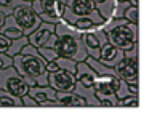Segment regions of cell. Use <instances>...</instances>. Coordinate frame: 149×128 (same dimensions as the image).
Here are the masks:
<instances>
[{"instance_id":"obj_1","label":"cell","mask_w":149,"mask_h":128,"mask_svg":"<svg viewBox=\"0 0 149 128\" xmlns=\"http://www.w3.org/2000/svg\"><path fill=\"white\" fill-rule=\"evenodd\" d=\"M45 47L55 48L58 56L71 58L74 61H85L87 58V51L84 50L80 40V32L72 29L63 18L55 24V32L50 35Z\"/></svg>"},{"instance_id":"obj_2","label":"cell","mask_w":149,"mask_h":128,"mask_svg":"<svg viewBox=\"0 0 149 128\" xmlns=\"http://www.w3.org/2000/svg\"><path fill=\"white\" fill-rule=\"evenodd\" d=\"M101 27L106 32L107 42L122 51H127L139 43V26L132 24L123 18L107 19L101 24Z\"/></svg>"},{"instance_id":"obj_3","label":"cell","mask_w":149,"mask_h":128,"mask_svg":"<svg viewBox=\"0 0 149 128\" xmlns=\"http://www.w3.org/2000/svg\"><path fill=\"white\" fill-rule=\"evenodd\" d=\"M45 59L40 54H23L18 53L13 56V67L24 79L29 86L48 85V72L45 69Z\"/></svg>"},{"instance_id":"obj_4","label":"cell","mask_w":149,"mask_h":128,"mask_svg":"<svg viewBox=\"0 0 149 128\" xmlns=\"http://www.w3.org/2000/svg\"><path fill=\"white\" fill-rule=\"evenodd\" d=\"M114 72L127 83H139V43L123 51V58L114 66Z\"/></svg>"},{"instance_id":"obj_5","label":"cell","mask_w":149,"mask_h":128,"mask_svg":"<svg viewBox=\"0 0 149 128\" xmlns=\"http://www.w3.org/2000/svg\"><path fill=\"white\" fill-rule=\"evenodd\" d=\"M116 74H111V75H98L95 80L93 91L101 107H117L119 99L116 96Z\"/></svg>"},{"instance_id":"obj_6","label":"cell","mask_w":149,"mask_h":128,"mask_svg":"<svg viewBox=\"0 0 149 128\" xmlns=\"http://www.w3.org/2000/svg\"><path fill=\"white\" fill-rule=\"evenodd\" d=\"M31 8L39 15L42 21L56 24L64 15L66 3L59 2V0H34L31 3Z\"/></svg>"},{"instance_id":"obj_7","label":"cell","mask_w":149,"mask_h":128,"mask_svg":"<svg viewBox=\"0 0 149 128\" xmlns=\"http://www.w3.org/2000/svg\"><path fill=\"white\" fill-rule=\"evenodd\" d=\"M0 88L5 90V91L11 93L16 98H21V96L27 95V90H29V85L24 82V79L16 72L13 66L8 67V69L0 70Z\"/></svg>"},{"instance_id":"obj_8","label":"cell","mask_w":149,"mask_h":128,"mask_svg":"<svg viewBox=\"0 0 149 128\" xmlns=\"http://www.w3.org/2000/svg\"><path fill=\"white\" fill-rule=\"evenodd\" d=\"M80 40H82V45H84V50L87 51V56L98 59L101 47L107 42V38H106V32L103 31V27L100 24L88 29V31L80 32Z\"/></svg>"},{"instance_id":"obj_9","label":"cell","mask_w":149,"mask_h":128,"mask_svg":"<svg viewBox=\"0 0 149 128\" xmlns=\"http://www.w3.org/2000/svg\"><path fill=\"white\" fill-rule=\"evenodd\" d=\"M11 16L15 18V21L18 22L21 29H23L24 35H29L37 26L42 22V19L39 18L36 11L31 8V5H18L13 8L11 11Z\"/></svg>"},{"instance_id":"obj_10","label":"cell","mask_w":149,"mask_h":128,"mask_svg":"<svg viewBox=\"0 0 149 128\" xmlns=\"http://www.w3.org/2000/svg\"><path fill=\"white\" fill-rule=\"evenodd\" d=\"M79 16H93L100 21H104L96 11L93 0H68L63 18H79Z\"/></svg>"},{"instance_id":"obj_11","label":"cell","mask_w":149,"mask_h":128,"mask_svg":"<svg viewBox=\"0 0 149 128\" xmlns=\"http://www.w3.org/2000/svg\"><path fill=\"white\" fill-rule=\"evenodd\" d=\"M47 80H48V85L55 91H72L75 86V82H77L74 74L64 69H58L55 72H50Z\"/></svg>"},{"instance_id":"obj_12","label":"cell","mask_w":149,"mask_h":128,"mask_svg":"<svg viewBox=\"0 0 149 128\" xmlns=\"http://www.w3.org/2000/svg\"><path fill=\"white\" fill-rule=\"evenodd\" d=\"M55 32V24L53 22H47V21H42L29 35H27V42L34 47H42V45L47 43V40L50 38V35Z\"/></svg>"},{"instance_id":"obj_13","label":"cell","mask_w":149,"mask_h":128,"mask_svg":"<svg viewBox=\"0 0 149 128\" xmlns=\"http://www.w3.org/2000/svg\"><path fill=\"white\" fill-rule=\"evenodd\" d=\"M122 58H123V51L120 50V48H117L116 45L109 43V42H106V43L101 47L100 54H98V59L109 67H114Z\"/></svg>"},{"instance_id":"obj_14","label":"cell","mask_w":149,"mask_h":128,"mask_svg":"<svg viewBox=\"0 0 149 128\" xmlns=\"http://www.w3.org/2000/svg\"><path fill=\"white\" fill-rule=\"evenodd\" d=\"M55 101L58 107H87V101L75 91H56Z\"/></svg>"},{"instance_id":"obj_15","label":"cell","mask_w":149,"mask_h":128,"mask_svg":"<svg viewBox=\"0 0 149 128\" xmlns=\"http://www.w3.org/2000/svg\"><path fill=\"white\" fill-rule=\"evenodd\" d=\"M75 80H77L80 85L88 86V88H93L95 80H96V72L88 66L85 61H77V67H75Z\"/></svg>"},{"instance_id":"obj_16","label":"cell","mask_w":149,"mask_h":128,"mask_svg":"<svg viewBox=\"0 0 149 128\" xmlns=\"http://www.w3.org/2000/svg\"><path fill=\"white\" fill-rule=\"evenodd\" d=\"M27 95L32 96V98L37 101V104L40 106L43 101H50V99L55 101L56 91L50 85H34V86H29Z\"/></svg>"},{"instance_id":"obj_17","label":"cell","mask_w":149,"mask_h":128,"mask_svg":"<svg viewBox=\"0 0 149 128\" xmlns=\"http://www.w3.org/2000/svg\"><path fill=\"white\" fill-rule=\"evenodd\" d=\"M0 34H3L5 37L13 40V38H18V37H21V35H24V32H23V29L18 26V22L15 21L13 16L8 15V16H5V21H3V24H2V27H0Z\"/></svg>"},{"instance_id":"obj_18","label":"cell","mask_w":149,"mask_h":128,"mask_svg":"<svg viewBox=\"0 0 149 128\" xmlns=\"http://www.w3.org/2000/svg\"><path fill=\"white\" fill-rule=\"evenodd\" d=\"M72 91H75L77 95H80L82 98L87 101V107H101L100 101H98L96 96H95L93 88H88V86H84V85H80L79 82H75V86H74Z\"/></svg>"},{"instance_id":"obj_19","label":"cell","mask_w":149,"mask_h":128,"mask_svg":"<svg viewBox=\"0 0 149 128\" xmlns=\"http://www.w3.org/2000/svg\"><path fill=\"white\" fill-rule=\"evenodd\" d=\"M85 63L96 72V75H111V74H116L114 72V67H109V66H106V64H103L100 59H96V58L87 56L85 58Z\"/></svg>"},{"instance_id":"obj_20","label":"cell","mask_w":149,"mask_h":128,"mask_svg":"<svg viewBox=\"0 0 149 128\" xmlns=\"http://www.w3.org/2000/svg\"><path fill=\"white\" fill-rule=\"evenodd\" d=\"M0 107H23L21 98H16L11 93L0 88Z\"/></svg>"},{"instance_id":"obj_21","label":"cell","mask_w":149,"mask_h":128,"mask_svg":"<svg viewBox=\"0 0 149 128\" xmlns=\"http://www.w3.org/2000/svg\"><path fill=\"white\" fill-rule=\"evenodd\" d=\"M114 3H116V0H101V2H96V3H95V6H96V11L100 13V16L104 19V21L111 19V16H112Z\"/></svg>"},{"instance_id":"obj_22","label":"cell","mask_w":149,"mask_h":128,"mask_svg":"<svg viewBox=\"0 0 149 128\" xmlns=\"http://www.w3.org/2000/svg\"><path fill=\"white\" fill-rule=\"evenodd\" d=\"M26 43H27V35H21V37H18V38H13L11 43H10V47H8V50L5 51V53L10 54V56L13 58L15 54L21 53V50H23V47Z\"/></svg>"},{"instance_id":"obj_23","label":"cell","mask_w":149,"mask_h":128,"mask_svg":"<svg viewBox=\"0 0 149 128\" xmlns=\"http://www.w3.org/2000/svg\"><path fill=\"white\" fill-rule=\"evenodd\" d=\"M122 18L125 21L132 22V24H136L139 26V6H135V5H128L127 10L123 11Z\"/></svg>"},{"instance_id":"obj_24","label":"cell","mask_w":149,"mask_h":128,"mask_svg":"<svg viewBox=\"0 0 149 128\" xmlns=\"http://www.w3.org/2000/svg\"><path fill=\"white\" fill-rule=\"evenodd\" d=\"M139 95H127L117 101V107H139Z\"/></svg>"},{"instance_id":"obj_25","label":"cell","mask_w":149,"mask_h":128,"mask_svg":"<svg viewBox=\"0 0 149 128\" xmlns=\"http://www.w3.org/2000/svg\"><path fill=\"white\" fill-rule=\"evenodd\" d=\"M55 63L58 64L59 69H64V70H69V72L75 74V67H77V61L71 59V58H64V56H58L55 59Z\"/></svg>"},{"instance_id":"obj_26","label":"cell","mask_w":149,"mask_h":128,"mask_svg":"<svg viewBox=\"0 0 149 128\" xmlns=\"http://www.w3.org/2000/svg\"><path fill=\"white\" fill-rule=\"evenodd\" d=\"M39 50V54L45 59V63H48V61H55L56 58H58V53L55 51V48L52 47H45V45H42V47L37 48Z\"/></svg>"},{"instance_id":"obj_27","label":"cell","mask_w":149,"mask_h":128,"mask_svg":"<svg viewBox=\"0 0 149 128\" xmlns=\"http://www.w3.org/2000/svg\"><path fill=\"white\" fill-rule=\"evenodd\" d=\"M127 95H130L128 83H127L125 80H122L120 77H117L116 79V96H117V99L123 98V96H127Z\"/></svg>"},{"instance_id":"obj_28","label":"cell","mask_w":149,"mask_h":128,"mask_svg":"<svg viewBox=\"0 0 149 128\" xmlns=\"http://www.w3.org/2000/svg\"><path fill=\"white\" fill-rule=\"evenodd\" d=\"M128 0H119V2L114 3V8H112V16H111V19L112 18H122L123 11L127 10V6H128Z\"/></svg>"},{"instance_id":"obj_29","label":"cell","mask_w":149,"mask_h":128,"mask_svg":"<svg viewBox=\"0 0 149 128\" xmlns=\"http://www.w3.org/2000/svg\"><path fill=\"white\" fill-rule=\"evenodd\" d=\"M11 66H13V58L10 54H7L5 51H0V70L8 69Z\"/></svg>"},{"instance_id":"obj_30","label":"cell","mask_w":149,"mask_h":128,"mask_svg":"<svg viewBox=\"0 0 149 128\" xmlns=\"http://www.w3.org/2000/svg\"><path fill=\"white\" fill-rule=\"evenodd\" d=\"M21 102H23V107H39L37 101L32 98V96H29V95L21 96Z\"/></svg>"},{"instance_id":"obj_31","label":"cell","mask_w":149,"mask_h":128,"mask_svg":"<svg viewBox=\"0 0 149 128\" xmlns=\"http://www.w3.org/2000/svg\"><path fill=\"white\" fill-rule=\"evenodd\" d=\"M11 40L8 37H5L3 34H0V51H7L8 47H10Z\"/></svg>"},{"instance_id":"obj_32","label":"cell","mask_w":149,"mask_h":128,"mask_svg":"<svg viewBox=\"0 0 149 128\" xmlns=\"http://www.w3.org/2000/svg\"><path fill=\"white\" fill-rule=\"evenodd\" d=\"M11 11H13L11 8H7V6L0 5V27H2V24H3V21H5V16L11 15Z\"/></svg>"},{"instance_id":"obj_33","label":"cell","mask_w":149,"mask_h":128,"mask_svg":"<svg viewBox=\"0 0 149 128\" xmlns=\"http://www.w3.org/2000/svg\"><path fill=\"white\" fill-rule=\"evenodd\" d=\"M0 5H3V6H7V8H11V10H13L15 6L23 5V3H21L19 0H0Z\"/></svg>"},{"instance_id":"obj_34","label":"cell","mask_w":149,"mask_h":128,"mask_svg":"<svg viewBox=\"0 0 149 128\" xmlns=\"http://www.w3.org/2000/svg\"><path fill=\"white\" fill-rule=\"evenodd\" d=\"M45 69H47V72H55V70H58L59 67H58V64L55 63V61H48V63L45 64Z\"/></svg>"},{"instance_id":"obj_35","label":"cell","mask_w":149,"mask_h":128,"mask_svg":"<svg viewBox=\"0 0 149 128\" xmlns=\"http://www.w3.org/2000/svg\"><path fill=\"white\" fill-rule=\"evenodd\" d=\"M130 95H139V83H128Z\"/></svg>"},{"instance_id":"obj_36","label":"cell","mask_w":149,"mask_h":128,"mask_svg":"<svg viewBox=\"0 0 149 128\" xmlns=\"http://www.w3.org/2000/svg\"><path fill=\"white\" fill-rule=\"evenodd\" d=\"M130 5H135V6H139V0H128Z\"/></svg>"},{"instance_id":"obj_37","label":"cell","mask_w":149,"mask_h":128,"mask_svg":"<svg viewBox=\"0 0 149 128\" xmlns=\"http://www.w3.org/2000/svg\"><path fill=\"white\" fill-rule=\"evenodd\" d=\"M21 3H23V5H31V3L34 2V0H19Z\"/></svg>"},{"instance_id":"obj_38","label":"cell","mask_w":149,"mask_h":128,"mask_svg":"<svg viewBox=\"0 0 149 128\" xmlns=\"http://www.w3.org/2000/svg\"><path fill=\"white\" fill-rule=\"evenodd\" d=\"M59 2H63V3H68V0H59Z\"/></svg>"},{"instance_id":"obj_39","label":"cell","mask_w":149,"mask_h":128,"mask_svg":"<svg viewBox=\"0 0 149 128\" xmlns=\"http://www.w3.org/2000/svg\"><path fill=\"white\" fill-rule=\"evenodd\" d=\"M93 2H95V3H96V2H101V0H93Z\"/></svg>"},{"instance_id":"obj_40","label":"cell","mask_w":149,"mask_h":128,"mask_svg":"<svg viewBox=\"0 0 149 128\" xmlns=\"http://www.w3.org/2000/svg\"><path fill=\"white\" fill-rule=\"evenodd\" d=\"M116 2H119V0H116Z\"/></svg>"}]
</instances>
